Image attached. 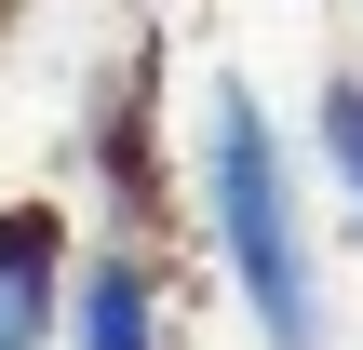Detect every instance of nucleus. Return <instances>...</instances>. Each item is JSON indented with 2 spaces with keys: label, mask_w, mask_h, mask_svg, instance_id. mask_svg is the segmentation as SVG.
Here are the masks:
<instances>
[{
  "label": "nucleus",
  "mask_w": 363,
  "mask_h": 350,
  "mask_svg": "<svg viewBox=\"0 0 363 350\" xmlns=\"http://www.w3.org/2000/svg\"><path fill=\"white\" fill-rule=\"evenodd\" d=\"M189 189H202V243L216 283L242 297V324L269 350H323V243H310V189L283 121L256 108V81H216L189 121Z\"/></svg>",
  "instance_id": "nucleus-1"
},
{
  "label": "nucleus",
  "mask_w": 363,
  "mask_h": 350,
  "mask_svg": "<svg viewBox=\"0 0 363 350\" xmlns=\"http://www.w3.org/2000/svg\"><path fill=\"white\" fill-rule=\"evenodd\" d=\"M67 350H175L148 243H94V256L67 270Z\"/></svg>",
  "instance_id": "nucleus-2"
},
{
  "label": "nucleus",
  "mask_w": 363,
  "mask_h": 350,
  "mask_svg": "<svg viewBox=\"0 0 363 350\" xmlns=\"http://www.w3.org/2000/svg\"><path fill=\"white\" fill-rule=\"evenodd\" d=\"M67 337V229L40 202H0V350Z\"/></svg>",
  "instance_id": "nucleus-3"
},
{
  "label": "nucleus",
  "mask_w": 363,
  "mask_h": 350,
  "mask_svg": "<svg viewBox=\"0 0 363 350\" xmlns=\"http://www.w3.org/2000/svg\"><path fill=\"white\" fill-rule=\"evenodd\" d=\"M310 148H323V189L363 216V67H323V94H310Z\"/></svg>",
  "instance_id": "nucleus-4"
}]
</instances>
